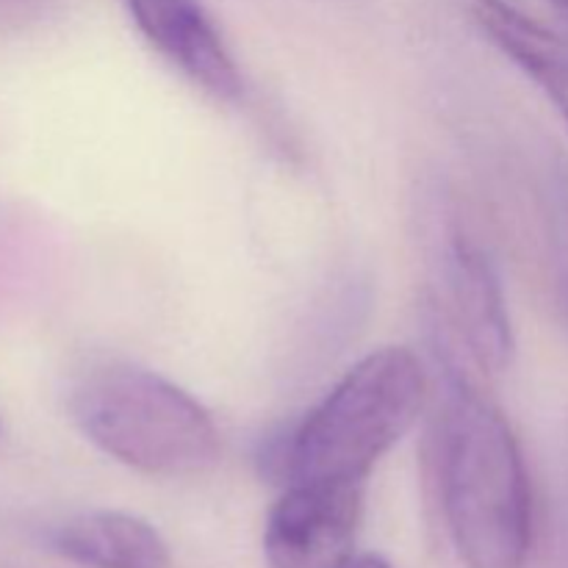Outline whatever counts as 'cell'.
<instances>
[{
    "label": "cell",
    "mask_w": 568,
    "mask_h": 568,
    "mask_svg": "<svg viewBox=\"0 0 568 568\" xmlns=\"http://www.w3.org/2000/svg\"><path fill=\"white\" fill-rule=\"evenodd\" d=\"M436 471L444 521L466 568H525L532 491L519 438L453 358L438 419Z\"/></svg>",
    "instance_id": "cell-1"
},
{
    "label": "cell",
    "mask_w": 568,
    "mask_h": 568,
    "mask_svg": "<svg viewBox=\"0 0 568 568\" xmlns=\"http://www.w3.org/2000/svg\"><path fill=\"white\" fill-rule=\"evenodd\" d=\"M427 372L408 347H381L261 453V471L281 488L297 483L366 486L425 408Z\"/></svg>",
    "instance_id": "cell-2"
},
{
    "label": "cell",
    "mask_w": 568,
    "mask_h": 568,
    "mask_svg": "<svg viewBox=\"0 0 568 568\" xmlns=\"http://www.w3.org/2000/svg\"><path fill=\"white\" fill-rule=\"evenodd\" d=\"M67 410L92 447L142 475H200L222 455L209 408L178 383L128 361H100L78 372Z\"/></svg>",
    "instance_id": "cell-3"
},
{
    "label": "cell",
    "mask_w": 568,
    "mask_h": 568,
    "mask_svg": "<svg viewBox=\"0 0 568 568\" xmlns=\"http://www.w3.org/2000/svg\"><path fill=\"white\" fill-rule=\"evenodd\" d=\"M364 486L297 483L281 488L264 525L270 568H344L355 558Z\"/></svg>",
    "instance_id": "cell-4"
},
{
    "label": "cell",
    "mask_w": 568,
    "mask_h": 568,
    "mask_svg": "<svg viewBox=\"0 0 568 568\" xmlns=\"http://www.w3.org/2000/svg\"><path fill=\"white\" fill-rule=\"evenodd\" d=\"M444 320L483 375H503L516 353L508 300L491 255L464 227H453L442 247Z\"/></svg>",
    "instance_id": "cell-5"
},
{
    "label": "cell",
    "mask_w": 568,
    "mask_h": 568,
    "mask_svg": "<svg viewBox=\"0 0 568 568\" xmlns=\"http://www.w3.org/2000/svg\"><path fill=\"white\" fill-rule=\"evenodd\" d=\"M150 48L216 103H236L242 72L200 0H122Z\"/></svg>",
    "instance_id": "cell-6"
},
{
    "label": "cell",
    "mask_w": 568,
    "mask_h": 568,
    "mask_svg": "<svg viewBox=\"0 0 568 568\" xmlns=\"http://www.w3.org/2000/svg\"><path fill=\"white\" fill-rule=\"evenodd\" d=\"M61 558L89 568H170V547L150 521L122 510H89L50 532Z\"/></svg>",
    "instance_id": "cell-7"
},
{
    "label": "cell",
    "mask_w": 568,
    "mask_h": 568,
    "mask_svg": "<svg viewBox=\"0 0 568 568\" xmlns=\"http://www.w3.org/2000/svg\"><path fill=\"white\" fill-rule=\"evenodd\" d=\"M480 22L488 37L494 39V44H499V50L510 55L549 94V100L558 105L560 116L568 125V50L530 39L527 33L514 31V28L483 14V11Z\"/></svg>",
    "instance_id": "cell-8"
},
{
    "label": "cell",
    "mask_w": 568,
    "mask_h": 568,
    "mask_svg": "<svg viewBox=\"0 0 568 568\" xmlns=\"http://www.w3.org/2000/svg\"><path fill=\"white\" fill-rule=\"evenodd\" d=\"M480 11L530 39L568 50V0H480Z\"/></svg>",
    "instance_id": "cell-9"
},
{
    "label": "cell",
    "mask_w": 568,
    "mask_h": 568,
    "mask_svg": "<svg viewBox=\"0 0 568 568\" xmlns=\"http://www.w3.org/2000/svg\"><path fill=\"white\" fill-rule=\"evenodd\" d=\"M59 0H0V39L37 31L53 17Z\"/></svg>",
    "instance_id": "cell-10"
},
{
    "label": "cell",
    "mask_w": 568,
    "mask_h": 568,
    "mask_svg": "<svg viewBox=\"0 0 568 568\" xmlns=\"http://www.w3.org/2000/svg\"><path fill=\"white\" fill-rule=\"evenodd\" d=\"M344 568H392V564L381 555H355Z\"/></svg>",
    "instance_id": "cell-11"
},
{
    "label": "cell",
    "mask_w": 568,
    "mask_h": 568,
    "mask_svg": "<svg viewBox=\"0 0 568 568\" xmlns=\"http://www.w3.org/2000/svg\"><path fill=\"white\" fill-rule=\"evenodd\" d=\"M0 433H3V422H0Z\"/></svg>",
    "instance_id": "cell-12"
}]
</instances>
